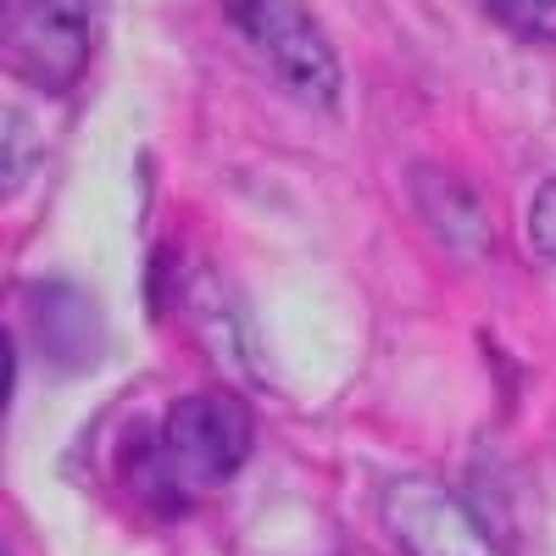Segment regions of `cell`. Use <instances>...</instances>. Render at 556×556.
I'll use <instances>...</instances> for the list:
<instances>
[{
  "label": "cell",
  "mask_w": 556,
  "mask_h": 556,
  "mask_svg": "<svg viewBox=\"0 0 556 556\" xmlns=\"http://www.w3.org/2000/svg\"><path fill=\"white\" fill-rule=\"evenodd\" d=\"M256 445V417L240 395L228 390H201L178 395L162 424L134 445V484L162 513H184V501L228 484Z\"/></svg>",
  "instance_id": "obj_1"
},
{
  "label": "cell",
  "mask_w": 556,
  "mask_h": 556,
  "mask_svg": "<svg viewBox=\"0 0 556 556\" xmlns=\"http://www.w3.org/2000/svg\"><path fill=\"white\" fill-rule=\"evenodd\" d=\"M228 23L245 34V45L267 62V73L290 89L295 101L329 112L340 106V56L323 23L301 7V0H228Z\"/></svg>",
  "instance_id": "obj_2"
},
{
  "label": "cell",
  "mask_w": 556,
  "mask_h": 556,
  "mask_svg": "<svg viewBox=\"0 0 556 556\" xmlns=\"http://www.w3.org/2000/svg\"><path fill=\"white\" fill-rule=\"evenodd\" d=\"M96 51V7L89 0H23L7 28V62L23 84L62 96Z\"/></svg>",
  "instance_id": "obj_3"
},
{
  "label": "cell",
  "mask_w": 556,
  "mask_h": 556,
  "mask_svg": "<svg viewBox=\"0 0 556 556\" xmlns=\"http://www.w3.org/2000/svg\"><path fill=\"white\" fill-rule=\"evenodd\" d=\"M379 513L401 556H501L490 529L473 518V506L434 479L417 473L390 479L379 495Z\"/></svg>",
  "instance_id": "obj_4"
},
{
  "label": "cell",
  "mask_w": 556,
  "mask_h": 556,
  "mask_svg": "<svg viewBox=\"0 0 556 556\" xmlns=\"http://www.w3.org/2000/svg\"><path fill=\"white\" fill-rule=\"evenodd\" d=\"M412 201H417V217L429 223V235L456 251V256H484L495 245V228H490V212L479 201L473 184H462L456 173L445 167H412Z\"/></svg>",
  "instance_id": "obj_5"
},
{
  "label": "cell",
  "mask_w": 556,
  "mask_h": 556,
  "mask_svg": "<svg viewBox=\"0 0 556 556\" xmlns=\"http://www.w3.org/2000/svg\"><path fill=\"white\" fill-rule=\"evenodd\" d=\"M529 245L545 262H556V178H545L529 201Z\"/></svg>",
  "instance_id": "obj_6"
},
{
  "label": "cell",
  "mask_w": 556,
  "mask_h": 556,
  "mask_svg": "<svg viewBox=\"0 0 556 556\" xmlns=\"http://www.w3.org/2000/svg\"><path fill=\"white\" fill-rule=\"evenodd\" d=\"M23 162H28L23 156V123L12 117L7 123V190H17V184H23Z\"/></svg>",
  "instance_id": "obj_7"
}]
</instances>
